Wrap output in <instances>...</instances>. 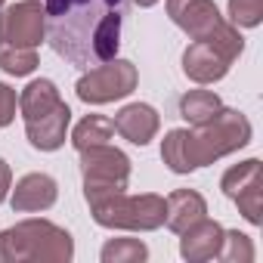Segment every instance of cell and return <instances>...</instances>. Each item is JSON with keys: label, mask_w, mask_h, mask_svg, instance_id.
Returning a JSON list of instances; mask_svg holds the SVG:
<instances>
[{"label": "cell", "mask_w": 263, "mask_h": 263, "mask_svg": "<svg viewBox=\"0 0 263 263\" xmlns=\"http://www.w3.org/2000/svg\"><path fill=\"white\" fill-rule=\"evenodd\" d=\"M134 4H137V7H155L158 0H134Z\"/></svg>", "instance_id": "obj_25"}, {"label": "cell", "mask_w": 263, "mask_h": 263, "mask_svg": "<svg viewBox=\"0 0 263 263\" xmlns=\"http://www.w3.org/2000/svg\"><path fill=\"white\" fill-rule=\"evenodd\" d=\"M251 143V121L235 108H220L195 130H171L161 143V158L174 174L198 171Z\"/></svg>", "instance_id": "obj_2"}, {"label": "cell", "mask_w": 263, "mask_h": 263, "mask_svg": "<svg viewBox=\"0 0 263 263\" xmlns=\"http://www.w3.org/2000/svg\"><path fill=\"white\" fill-rule=\"evenodd\" d=\"M81 174H84V198L87 204L124 192L130 180V158L121 149L105 146H90L81 152Z\"/></svg>", "instance_id": "obj_6"}, {"label": "cell", "mask_w": 263, "mask_h": 263, "mask_svg": "<svg viewBox=\"0 0 263 263\" xmlns=\"http://www.w3.org/2000/svg\"><path fill=\"white\" fill-rule=\"evenodd\" d=\"M111 137H115L111 118H105V115H87V118L74 127L71 146H74L78 152H84V149H90V146H105Z\"/></svg>", "instance_id": "obj_17"}, {"label": "cell", "mask_w": 263, "mask_h": 263, "mask_svg": "<svg viewBox=\"0 0 263 263\" xmlns=\"http://www.w3.org/2000/svg\"><path fill=\"white\" fill-rule=\"evenodd\" d=\"M0 7H4V0H0Z\"/></svg>", "instance_id": "obj_26"}, {"label": "cell", "mask_w": 263, "mask_h": 263, "mask_svg": "<svg viewBox=\"0 0 263 263\" xmlns=\"http://www.w3.org/2000/svg\"><path fill=\"white\" fill-rule=\"evenodd\" d=\"M146 257H149V248L140 238H111L102 248L105 263H137V260H146Z\"/></svg>", "instance_id": "obj_20"}, {"label": "cell", "mask_w": 263, "mask_h": 263, "mask_svg": "<svg viewBox=\"0 0 263 263\" xmlns=\"http://www.w3.org/2000/svg\"><path fill=\"white\" fill-rule=\"evenodd\" d=\"M90 214L99 226L105 229H134V232H149L164 226V198L161 195H127L115 192L90 204Z\"/></svg>", "instance_id": "obj_5"}, {"label": "cell", "mask_w": 263, "mask_h": 263, "mask_svg": "<svg viewBox=\"0 0 263 263\" xmlns=\"http://www.w3.org/2000/svg\"><path fill=\"white\" fill-rule=\"evenodd\" d=\"M167 13L192 41H201L223 25L214 0H167Z\"/></svg>", "instance_id": "obj_10"}, {"label": "cell", "mask_w": 263, "mask_h": 263, "mask_svg": "<svg viewBox=\"0 0 263 263\" xmlns=\"http://www.w3.org/2000/svg\"><path fill=\"white\" fill-rule=\"evenodd\" d=\"M137 65L127 59H108L102 65L87 68V74L78 81V99L90 102V105H105L115 99H124L137 90Z\"/></svg>", "instance_id": "obj_7"}, {"label": "cell", "mask_w": 263, "mask_h": 263, "mask_svg": "<svg viewBox=\"0 0 263 263\" xmlns=\"http://www.w3.org/2000/svg\"><path fill=\"white\" fill-rule=\"evenodd\" d=\"M0 68L7 74H31L37 68V50L34 47H13V44H0Z\"/></svg>", "instance_id": "obj_19"}, {"label": "cell", "mask_w": 263, "mask_h": 263, "mask_svg": "<svg viewBox=\"0 0 263 263\" xmlns=\"http://www.w3.org/2000/svg\"><path fill=\"white\" fill-rule=\"evenodd\" d=\"M115 134H121L127 143H134V146H149L158 134V111L146 102H130L124 105L118 115H115Z\"/></svg>", "instance_id": "obj_11"}, {"label": "cell", "mask_w": 263, "mask_h": 263, "mask_svg": "<svg viewBox=\"0 0 263 263\" xmlns=\"http://www.w3.org/2000/svg\"><path fill=\"white\" fill-rule=\"evenodd\" d=\"M10 183H13V174H10V164L0 158V201L7 198V189H10Z\"/></svg>", "instance_id": "obj_24"}, {"label": "cell", "mask_w": 263, "mask_h": 263, "mask_svg": "<svg viewBox=\"0 0 263 263\" xmlns=\"http://www.w3.org/2000/svg\"><path fill=\"white\" fill-rule=\"evenodd\" d=\"M13 118H16V90L0 84V127L13 124Z\"/></svg>", "instance_id": "obj_23"}, {"label": "cell", "mask_w": 263, "mask_h": 263, "mask_svg": "<svg viewBox=\"0 0 263 263\" xmlns=\"http://www.w3.org/2000/svg\"><path fill=\"white\" fill-rule=\"evenodd\" d=\"M204 214H208V204H204V198H201L195 189H177V192H171L167 201H164V223H167V229H174V232L189 229V226L198 223Z\"/></svg>", "instance_id": "obj_15"}, {"label": "cell", "mask_w": 263, "mask_h": 263, "mask_svg": "<svg viewBox=\"0 0 263 263\" xmlns=\"http://www.w3.org/2000/svg\"><path fill=\"white\" fill-rule=\"evenodd\" d=\"M127 0H44V37L74 68L118 56Z\"/></svg>", "instance_id": "obj_1"}, {"label": "cell", "mask_w": 263, "mask_h": 263, "mask_svg": "<svg viewBox=\"0 0 263 263\" xmlns=\"http://www.w3.org/2000/svg\"><path fill=\"white\" fill-rule=\"evenodd\" d=\"M223 192L226 198H232L248 223H260V204H263V174H260V161H241L238 167H229L223 174Z\"/></svg>", "instance_id": "obj_8"}, {"label": "cell", "mask_w": 263, "mask_h": 263, "mask_svg": "<svg viewBox=\"0 0 263 263\" xmlns=\"http://www.w3.org/2000/svg\"><path fill=\"white\" fill-rule=\"evenodd\" d=\"M71 124V108L65 102H59L53 111L34 118V121H25V134H28V143L41 152H56L62 143H65V130Z\"/></svg>", "instance_id": "obj_12"}, {"label": "cell", "mask_w": 263, "mask_h": 263, "mask_svg": "<svg viewBox=\"0 0 263 263\" xmlns=\"http://www.w3.org/2000/svg\"><path fill=\"white\" fill-rule=\"evenodd\" d=\"M223 226L201 217L198 223H192L189 229H183V241H180V254L186 260H211L220 254V245H223Z\"/></svg>", "instance_id": "obj_14"}, {"label": "cell", "mask_w": 263, "mask_h": 263, "mask_svg": "<svg viewBox=\"0 0 263 263\" xmlns=\"http://www.w3.org/2000/svg\"><path fill=\"white\" fill-rule=\"evenodd\" d=\"M74 241L50 220H22L0 232V260H71Z\"/></svg>", "instance_id": "obj_3"}, {"label": "cell", "mask_w": 263, "mask_h": 263, "mask_svg": "<svg viewBox=\"0 0 263 263\" xmlns=\"http://www.w3.org/2000/svg\"><path fill=\"white\" fill-rule=\"evenodd\" d=\"M44 37V7L37 0H22L4 10L0 16V44L13 47H34Z\"/></svg>", "instance_id": "obj_9"}, {"label": "cell", "mask_w": 263, "mask_h": 263, "mask_svg": "<svg viewBox=\"0 0 263 263\" xmlns=\"http://www.w3.org/2000/svg\"><path fill=\"white\" fill-rule=\"evenodd\" d=\"M220 108H223V102H220V96L211 93V90H189V93L180 99V118H186L192 127L208 124Z\"/></svg>", "instance_id": "obj_18"}, {"label": "cell", "mask_w": 263, "mask_h": 263, "mask_svg": "<svg viewBox=\"0 0 263 263\" xmlns=\"http://www.w3.org/2000/svg\"><path fill=\"white\" fill-rule=\"evenodd\" d=\"M59 186L50 174H28L16 183L13 189V211L16 214H31V211H47L56 204Z\"/></svg>", "instance_id": "obj_13"}, {"label": "cell", "mask_w": 263, "mask_h": 263, "mask_svg": "<svg viewBox=\"0 0 263 263\" xmlns=\"http://www.w3.org/2000/svg\"><path fill=\"white\" fill-rule=\"evenodd\" d=\"M217 257L220 260H254V245L241 232H223V245Z\"/></svg>", "instance_id": "obj_22"}, {"label": "cell", "mask_w": 263, "mask_h": 263, "mask_svg": "<svg viewBox=\"0 0 263 263\" xmlns=\"http://www.w3.org/2000/svg\"><path fill=\"white\" fill-rule=\"evenodd\" d=\"M59 102H62V96H59L56 84L47 81V78L31 81V84L22 90V96H19V105H22V118H25V121H34V118L53 111Z\"/></svg>", "instance_id": "obj_16"}, {"label": "cell", "mask_w": 263, "mask_h": 263, "mask_svg": "<svg viewBox=\"0 0 263 263\" xmlns=\"http://www.w3.org/2000/svg\"><path fill=\"white\" fill-rule=\"evenodd\" d=\"M229 19L232 25L254 28L263 19V0H229Z\"/></svg>", "instance_id": "obj_21"}, {"label": "cell", "mask_w": 263, "mask_h": 263, "mask_svg": "<svg viewBox=\"0 0 263 263\" xmlns=\"http://www.w3.org/2000/svg\"><path fill=\"white\" fill-rule=\"evenodd\" d=\"M245 50V37L238 34V25L223 22L214 34L192 41L183 53V71L186 78H192L195 84H214L220 78H226L229 65L241 56Z\"/></svg>", "instance_id": "obj_4"}]
</instances>
